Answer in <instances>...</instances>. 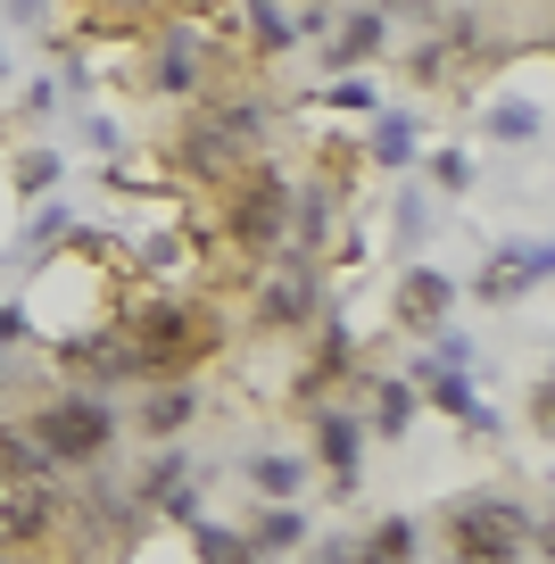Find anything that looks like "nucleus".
Segmentation results:
<instances>
[{"mask_svg": "<svg viewBox=\"0 0 555 564\" xmlns=\"http://www.w3.org/2000/svg\"><path fill=\"white\" fill-rule=\"evenodd\" d=\"M307 564H357V540H315Z\"/></svg>", "mask_w": 555, "mask_h": 564, "instance_id": "c85d7f7f", "label": "nucleus"}, {"mask_svg": "<svg viewBox=\"0 0 555 564\" xmlns=\"http://www.w3.org/2000/svg\"><path fill=\"white\" fill-rule=\"evenodd\" d=\"M100 25H117V34H133V25H157V18H174L183 0H84Z\"/></svg>", "mask_w": 555, "mask_h": 564, "instance_id": "6ab92c4d", "label": "nucleus"}, {"mask_svg": "<svg viewBox=\"0 0 555 564\" xmlns=\"http://www.w3.org/2000/svg\"><path fill=\"white\" fill-rule=\"evenodd\" d=\"M265 124H274V108H265L258 91L208 100L192 124H183V141H174V166L192 183H232V175H249V166L265 159Z\"/></svg>", "mask_w": 555, "mask_h": 564, "instance_id": "f257e3e1", "label": "nucleus"}, {"mask_svg": "<svg viewBox=\"0 0 555 564\" xmlns=\"http://www.w3.org/2000/svg\"><path fill=\"white\" fill-rule=\"evenodd\" d=\"M315 316H324V258L282 241L274 258H265V274H258V324L265 333H307Z\"/></svg>", "mask_w": 555, "mask_h": 564, "instance_id": "0eeeda50", "label": "nucleus"}, {"mask_svg": "<svg viewBox=\"0 0 555 564\" xmlns=\"http://www.w3.org/2000/svg\"><path fill=\"white\" fill-rule=\"evenodd\" d=\"M25 333H34V316H25V307L18 300H0V349H18V340Z\"/></svg>", "mask_w": 555, "mask_h": 564, "instance_id": "bb28decb", "label": "nucleus"}, {"mask_svg": "<svg viewBox=\"0 0 555 564\" xmlns=\"http://www.w3.org/2000/svg\"><path fill=\"white\" fill-rule=\"evenodd\" d=\"M538 124H547V117H538V108H531V100H505V108H498V117H489V133H498V141H531V133H538Z\"/></svg>", "mask_w": 555, "mask_h": 564, "instance_id": "5701e85b", "label": "nucleus"}, {"mask_svg": "<svg viewBox=\"0 0 555 564\" xmlns=\"http://www.w3.org/2000/svg\"><path fill=\"white\" fill-rule=\"evenodd\" d=\"M9 18H18V25H34V18H42V0H9Z\"/></svg>", "mask_w": 555, "mask_h": 564, "instance_id": "7c9ffc66", "label": "nucleus"}, {"mask_svg": "<svg viewBox=\"0 0 555 564\" xmlns=\"http://www.w3.org/2000/svg\"><path fill=\"white\" fill-rule=\"evenodd\" d=\"M547 241H522V249H505V265H489L481 282H472V291H481V300H514V291H531V282H547Z\"/></svg>", "mask_w": 555, "mask_h": 564, "instance_id": "4468645a", "label": "nucleus"}, {"mask_svg": "<svg viewBox=\"0 0 555 564\" xmlns=\"http://www.w3.org/2000/svg\"><path fill=\"white\" fill-rule=\"evenodd\" d=\"M432 175H439V192H465V183H472V159H465V150H439Z\"/></svg>", "mask_w": 555, "mask_h": 564, "instance_id": "393cba45", "label": "nucleus"}, {"mask_svg": "<svg viewBox=\"0 0 555 564\" xmlns=\"http://www.w3.org/2000/svg\"><path fill=\"white\" fill-rule=\"evenodd\" d=\"M439 523H448L456 564H522L531 556V507L522 498H456Z\"/></svg>", "mask_w": 555, "mask_h": 564, "instance_id": "423d86ee", "label": "nucleus"}, {"mask_svg": "<svg viewBox=\"0 0 555 564\" xmlns=\"http://www.w3.org/2000/svg\"><path fill=\"white\" fill-rule=\"evenodd\" d=\"M249 481H258L265 498H298V481H307V465H298V457H249Z\"/></svg>", "mask_w": 555, "mask_h": 564, "instance_id": "412c9836", "label": "nucleus"}, {"mask_svg": "<svg viewBox=\"0 0 555 564\" xmlns=\"http://www.w3.org/2000/svg\"><path fill=\"white\" fill-rule=\"evenodd\" d=\"M357 448H364V423L357 415H324L315 423V457H324V474H331V490H357Z\"/></svg>", "mask_w": 555, "mask_h": 564, "instance_id": "ddd939ff", "label": "nucleus"}, {"mask_svg": "<svg viewBox=\"0 0 555 564\" xmlns=\"http://www.w3.org/2000/svg\"><path fill=\"white\" fill-rule=\"evenodd\" d=\"M58 366L75 373V390H133L141 382V366H133V349H124L117 324H91V333L58 340Z\"/></svg>", "mask_w": 555, "mask_h": 564, "instance_id": "1a4fd4ad", "label": "nucleus"}, {"mask_svg": "<svg viewBox=\"0 0 555 564\" xmlns=\"http://www.w3.org/2000/svg\"><path fill=\"white\" fill-rule=\"evenodd\" d=\"M382 42H390V18L382 9H348L340 25H331V42H324V67L340 75V67H364V58H382Z\"/></svg>", "mask_w": 555, "mask_h": 564, "instance_id": "f8f14e48", "label": "nucleus"}, {"mask_svg": "<svg viewBox=\"0 0 555 564\" xmlns=\"http://www.w3.org/2000/svg\"><path fill=\"white\" fill-rule=\"evenodd\" d=\"M225 192V208H216V232H225L241 258H274L282 241H291V183L274 175V166H249V175H232V183H216Z\"/></svg>", "mask_w": 555, "mask_h": 564, "instance_id": "20e7f679", "label": "nucleus"}, {"mask_svg": "<svg viewBox=\"0 0 555 564\" xmlns=\"http://www.w3.org/2000/svg\"><path fill=\"white\" fill-rule=\"evenodd\" d=\"M448 307H456V282L439 274V265H406L399 274V324L406 333H439Z\"/></svg>", "mask_w": 555, "mask_h": 564, "instance_id": "9d476101", "label": "nucleus"}, {"mask_svg": "<svg viewBox=\"0 0 555 564\" xmlns=\"http://www.w3.org/2000/svg\"><path fill=\"white\" fill-rule=\"evenodd\" d=\"M324 100H331V108H373V91H364L357 75H331V91H324Z\"/></svg>", "mask_w": 555, "mask_h": 564, "instance_id": "cd10ccee", "label": "nucleus"}, {"mask_svg": "<svg viewBox=\"0 0 555 564\" xmlns=\"http://www.w3.org/2000/svg\"><path fill=\"white\" fill-rule=\"evenodd\" d=\"M67 531V474L0 481V547H51Z\"/></svg>", "mask_w": 555, "mask_h": 564, "instance_id": "6e6552de", "label": "nucleus"}, {"mask_svg": "<svg viewBox=\"0 0 555 564\" xmlns=\"http://www.w3.org/2000/svg\"><path fill=\"white\" fill-rule=\"evenodd\" d=\"M415 547H423V531L406 514H390V523H373L357 540V564H415Z\"/></svg>", "mask_w": 555, "mask_h": 564, "instance_id": "f3484780", "label": "nucleus"}, {"mask_svg": "<svg viewBox=\"0 0 555 564\" xmlns=\"http://www.w3.org/2000/svg\"><path fill=\"white\" fill-rule=\"evenodd\" d=\"M0 390H9V357H0Z\"/></svg>", "mask_w": 555, "mask_h": 564, "instance_id": "473e14b6", "label": "nucleus"}, {"mask_svg": "<svg viewBox=\"0 0 555 564\" xmlns=\"http://www.w3.org/2000/svg\"><path fill=\"white\" fill-rule=\"evenodd\" d=\"M124 349H133L141 382H166V373H192L225 349V316L216 307H183V300H150L133 316H117Z\"/></svg>", "mask_w": 555, "mask_h": 564, "instance_id": "f03ea898", "label": "nucleus"}, {"mask_svg": "<svg viewBox=\"0 0 555 564\" xmlns=\"http://www.w3.org/2000/svg\"><path fill=\"white\" fill-rule=\"evenodd\" d=\"M0 564H34V547H0Z\"/></svg>", "mask_w": 555, "mask_h": 564, "instance_id": "2f4dec72", "label": "nucleus"}, {"mask_svg": "<svg viewBox=\"0 0 555 564\" xmlns=\"http://www.w3.org/2000/svg\"><path fill=\"white\" fill-rule=\"evenodd\" d=\"M415 150H423V133H415V117H406V108L373 124V159H382V166H406Z\"/></svg>", "mask_w": 555, "mask_h": 564, "instance_id": "aec40b11", "label": "nucleus"}, {"mask_svg": "<svg viewBox=\"0 0 555 564\" xmlns=\"http://www.w3.org/2000/svg\"><path fill=\"white\" fill-rule=\"evenodd\" d=\"M216 67H225V51H216V34L199 18H157L150 34V58H141V84L157 91V100H199V91L216 84Z\"/></svg>", "mask_w": 555, "mask_h": 564, "instance_id": "39448f33", "label": "nucleus"}, {"mask_svg": "<svg viewBox=\"0 0 555 564\" xmlns=\"http://www.w3.org/2000/svg\"><path fill=\"white\" fill-rule=\"evenodd\" d=\"M25 432H34V448L51 457V474H100V457L117 448V406L100 399V390H58V399H42L34 415H25Z\"/></svg>", "mask_w": 555, "mask_h": 564, "instance_id": "7ed1b4c3", "label": "nucleus"}, {"mask_svg": "<svg viewBox=\"0 0 555 564\" xmlns=\"http://www.w3.org/2000/svg\"><path fill=\"white\" fill-rule=\"evenodd\" d=\"M373 9H382V18H432L439 0H373Z\"/></svg>", "mask_w": 555, "mask_h": 564, "instance_id": "c756f323", "label": "nucleus"}, {"mask_svg": "<svg viewBox=\"0 0 555 564\" xmlns=\"http://www.w3.org/2000/svg\"><path fill=\"white\" fill-rule=\"evenodd\" d=\"M199 564H258V556H249V540H241V531L199 523Z\"/></svg>", "mask_w": 555, "mask_h": 564, "instance_id": "4be33fe9", "label": "nucleus"}, {"mask_svg": "<svg viewBox=\"0 0 555 564\" xmlns=\"http://www.w3.org/2000/svg\"><path fill=\"white\" fill-rule=\"evenodd\" d=\"M531 432H538V441L555 432V382H547V373H538V390H531Z\"/></svg>", "mask_w": 555, "mask_h": 564, "instance_id": "a878e982", "label": "nucleus"}, {"mask_svg": "<svg viewBox=\"0 0 555 564\" xmlns=\"http://www.w3.org/2000/svg\"><path fill=\"white\" fill-rule=\"evenodd\" d=\"M241 540H249V556H258V564H265V556H291V547L307 540V514H298L291 498H274V507H265L258 523L241 531Z\"/></svg>", "mask_w": 555, "mask_h": 564, "instance_id": "2eb2a0df", "label": "nucleus"}, {"mask_svg": "<svg viewBox=\"0 0 555 564\" xmlns=\"http://www.w3.org/2000/svg\"><path fill=\"white\" fill-rule=\"evenodd\" d=\"M415 390H432V406H448L456 423H472V432H489V406L472 399V373H465V366H432V373H423Z\"/></svg>", "mask_w": 555, "mask_h": 564, "instance_id": "dca6fc26", "label": "nucleus"}, {"mask_svg": "<svg viewBox=\"0 0 555 564\" xmlns=\"http://www.w3.org/2000/svg\"><path fill=\"white\" fill-rule=\"evenodd\" d=\"M199 415V390H192V373H166L157 390H141V406H133V432L141 441H174L183 423Z\"/></svg>", "mask_w": 555, "mask_h": 564, "instance_id": "9b49d317", "label": "nucleus"}, {"mask_svg": "<svg viewBox=\"0 0 555 564\" xmlns=\"http://www.w3.org/2000/svg\"><path fill=\"white\" fill-rule=\"evenodd\" d=\"M364 390H373V432H382V441H399L406 423H415L423 390H415V382H364Z\"/></svg>", "mask_w": 555, "mask_h": 564, "instance_id": "a211bd4d", "label": "nucleus"}, {"mask_svg": "<svg viewBox=\"0 0 555 564\" xmlns=\"http://www.w3.org/2000/svg\"><path fill=\"white\" fill-rule=\"evenodd\" d=\"M51 183H58V150H25L18 159V192L34 199V192H51Z\"/></svg>", "mask_w": 555, "mask_h": 564, "instance_id": "b1692460", "label": "nucleus"}]
</instances>
